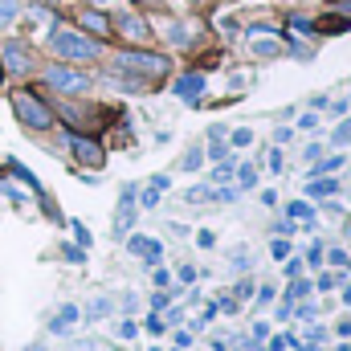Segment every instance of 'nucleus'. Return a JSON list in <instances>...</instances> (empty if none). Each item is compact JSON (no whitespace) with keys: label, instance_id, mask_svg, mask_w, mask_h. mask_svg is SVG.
Wrapping results in <instances>:
<instances>
[{"label":"nucleus","instance_id":"1","mask_svg":"<svg viewBox=\"0 0 351 351\" xmlns=\"http://www.w3.org/2000/svg\"><path fill=\"white\" fill-rule=\"evenodd\" d=\"M49 49L58 53V58H66V62H94L98 53H102V45L86 37L82 29H58L53 37H49Z\"/></svg>","mask_w":351,"mask_h":351},{"label":"nucleus","instance_id":"2","mask_svg":"<svg viewBox=\"0 0 351 351\" xmlns=\"http://www.w3.org/2000/svg\"><path fill=\"white\" fill-rule=\"evenodd\" d=\"M12 110H16V119H21L25 127H33V131H49V127H53L49 106H45L33 90H12Z\"/></svg>","mask_w":351,"mask_h":351},{"label":"nucleus","instance_id":"3","mask_svg":"<svg viewBox=\"0 0 351 351\" xmlns=\"http://www.w3.org/2000/svg\"><path fill=\"white\" fill-rule=\"evenodd\" d=\"M114 70H135L143 78H160V74H168V58L164 53H119Z\"/></svg>","mask_w":351,"mask_h":351},{"label":"nucleus","instance_id":"4","mask_svg":"<svg viewBox=\"0 0 351 351\" xmlns=\"http://www.w3.org/2000/svg\"><path fill=\"white\" fill-rule=\"evenodd\" d=\"M45 82L58 86L62 94H82V90H90V78L78 74V70H70V66H45Z\"/></svg>","mask_w":351,"mask_h":351},{"label":"nucleus","instance_id":"5","mask_svg":"<svg viewBox=\"0 0 351 351\" xmlns=\"http://www.w3.org/2000/svg\"><path fill=\"white\" fill-rule=\"evenodd\" d=\"M70 152H74V160H78V164H90V168H98V164L106 160L102 143H98V139H90V135H70Z\"/></svg>","mask_w":351,"mask_h":351},{"label":"nucleus","instance_id":"6","mask_svg":"<svg viewBox=\"0 0 351 351\" xmlns=\"http://www.w3.org/2000/svg\"><path fill=\"white\" fill-rule=\"evenodd\" d=\"M127 250H131L135 258H143L147 265H160V258H164V245H160L156 237H143V233H135V237L127 241Z\"/></svg>","mask_w":351,"mask_h":351},{"label":"nucleus","instance_id":"7","mask_svg":"<svg viewBox=\"0 0 351 351\" xmlns=\"http://www.w3.org/2000/svg\"><path fill=\"white\" fill-rule=\"evenodd\" d=\"M0 53H4V66H8L12 74H29V70H33V58H29V49H25L21 41H8Z\"/></svg>","mask_w":351,"mask_h":351},{"label":"nucleus","instance_id":"8","mask_svg":"<svg viewBox=\"0 0 351 351\" xmlns=\"http://www.w3.org/2000/svg\"><path fill=\"white\" fill-rule=\"evenodd\" d=\"M131 225H135V184L123 188V204H119V217H114V237H123Z\"/></svg>","mask_w":351,"mask_h":351},{"label":"nucleus","instance_id":"9","mask_svg":"<svg viewBox=\"0 0 351 351\" xmlns=\"http://www.w3.org/2000/svg\"><path fill=\"white\" fill-rule=\"evenodd\" d=\"M200 90H204V78H200V74H184V78H176V94L188 98V102H196Z\"/></svg>","mask_w":351,"mask_h":351},{"label":"nucleus","instance_id":"10","mask_svg":"<svg viewBox=\"0 0 351 351\" xmlns=\"http://www.w3.org/2000/svg\"><path fill=\"white\" fill-rule=\"evenodd\" d=\"M74 323H78V306H62V315H58V319H49V331H53V335H62V331H70Z\"/></svg>","mask_w":351,"mask_h":351},{"label":"nucleus","instance_id":"11","mask_svg":"<svg viewBox=\"0 0 351 351\" xmlns=\"http://www.w3.org/2000/svg\"><path fill=\"white\" fill-rule=\"evenodd\" d=\"M286 213H290V221H302V225H315V208H311L306 200H290V204H286Z\"/></svg>","mask_w":351,"mask_h":351},{"label":"nucleus","instance_id":"12","mask_svg":"<svg viewBox=\"0 0 351 351\" xmlns=\"http://www.w3.org/2000/svg\"><path fill=\"white\" fill-rule=\"evenodd\" d=\"M8 172L16 176V180H21V184H29V188H33V192H37V196H41V200H45V192H41V184H37V176L29 172V168H25V164H16V160H12V164H8Z\"/></svg>","mask_w":351,"mask_h":351},{"label":"nucleus","instance_id":"13","mask_svg":"<svg viewBox=\"0 0 351 351\" xmlns=\"http://www.w3.org/2000/svg\"><path fill=\"white\" fill-rule=\"evenodd\" d=\"M335 192H339V184H335V180H323V176L306 184V196H319V200H323V196H335Z\"/></svg>","mask_w":351,"mask_h":351},{"label":"nucleus","instance_id":"14","mask_svg":"<svg viewBox=\"0 0 351 351\" xmlns=\"http://www.w3.org/2000/svg\"><path fill=\"white\" fill-rule=\"evenodd\" d=\"M82 25H86L90 33H98V37H106V33H110V21H106L102 12H86V16H82Z\"/></svg>","mask_w":351,"mask_h":351},{"label":"nucleus","instance_id":"15","mask_svg":"<svg viewBox=\"0 0 351 351\" xmlns=\"http://www.w3.org/2000/svg\"><path fill=\"white\" fill-rule=\"evenodd\" d=\"M254 41H258V45H254V53H262V58H278V53H282V41H278V37H274V41L254 37Z\"/></svg>","mask_w":351,"mask_h":351},{"label":"nucleus","instance_id":"16","mask_svg":"<svg viewBox=\"0 0 351 351\" xmlns=\"http://www.w3.org/2000/svg\"><path fill=\"white\" fill-rule=\"evenodd\" d=\"M237 184H241V192H245V188H258V168H250V164H245V168H237Z\"/></svg>","mask_w":351,"mask_h":351},{"label":"nucleus","instance_id":"17","mask_svg":"<svg viewBox=\"0 0 351 351\" xmlns=\"http://www.w3.org/2000/svg\"><path fill=\"white\" fill-rule=\"evenodd\" d=\"M306 294H311V282H302V278H294V286L286 290V298H290V302H302Z\"/></svg>","mask_w":351,"mask_h":351},{"label":"nucleus","instance_id":"18","mask_svg":"<svg viewBox=\"0 0 351 351\" xmlns=\"http://www.w3.org/2000/svg\"><path fill=\"white\" fill-rule=\"evenodd\" d=\"M343 168V156H331V160H319L315 164V176H323V172H339Z\"/></svg>","mask_w":351,"mask_h":351},{"label":"nucleus","instance_id":"19","mask_svg":"<svg viewBox=\"0 0 351 351\" xmlns=\"http://www.w3.org/2000/svg\"><path fill=\"white\" fill-rule=\"evenodd\" d=\"M229 143H233V147H250V143H254V131H245V127H237V131L229 135Z\"/></svg>","mask_w":351,"mask_h":351},{"label":"nucleus","instance_id":"20","mask_svg":"<svg viewBox=\"0 0 351 351\" xmlns=\"http://www.w3.org/2000/svg\"><path fill=\"white\" fill-rule=\"evenodd\" d=\"M200 164H204V152H200V147H192V152L184 156V172H196Z\"/></svg>","mask_w":351,"mask_h":351},{"label":"nucleus","instance_id":"21","mask_svg":"<svg viewBox=\"0 0 351 351\" xmlns=\"http://www.w3.org/2000/svg\"><path fill=\"white\" fill-rule=\"evenodd\" d=\"M184 196H188L192 204H200V200H213V188H208V184H200V188H188Z\"/></svg>","mask_w":351,"mask_h":351},{"label":"nucleus","instance_id":"22","mask_svg":"<svg viewBox=\"0 0 351 351\" xmlns=\"http://www.w3.org/2000/svg\"><path fill=\"white\" fill-rule=\"evenodd\" d=\"M269 254H274V262H286V258H290V241H286V237H278V241L269 245Z\"/></svg>","mask_w":351,"mask_h":351},{"label":"nucleus","instance_id":"23","mask_svg":"<svg viewBox=\"0 0 351 351\" xmlns=\"http://www.w3.org/2000/svg\"><path fill=\"white\" fill-rule=\"evenodd\" d=\"M123 33H131V37H143V33H147V25H139L135 16H123Z\"/></svg>","mask_w":351,"mask_h":351},{"label":"nucleus","instance_id":"24","mask_svg":"<svg viewBox=\"0 0 351 351\" xmlns=\"http://www.w3.org/2000/svg\"><path fill=\"white\" fill-rule=\"evenodd\" d=\"M233 176V164H221V168H213V176H208V184H225Z\"/></svg>","mask_w":351,"mask_h":351},{"label":"nucleus","instance_id":"25","mask_svg":"<svg viewBox=\"0 0 351 351\" xmlns=\"http://www.w3.org/2000/svg\"><path fill=\"white\" fill-rule=\"evenodd\" d=\"M339 282H343V274H323V278H319L315 286H319V290H335Z\"/></svg>","mask_w":351,"mask_h":351},{"label":"nucleus","instance_id":"26","mask_svg":"<svg viewBox=\"0 0 351 351\" xmlns=\"http://www.w3.org/2000/svg\"><path fill=\"white\" fill-rule=\"evenodd\" d=\"M106 311H110V298H94L90 302V319H102Z\"/></svg>","mask_w":351,"mask_h":351},{"label":"nucleus","instance_id":"27","mask_svg":"<svg viewBox=\"0 0 351 351\" xmlns=\"http://www.w3.org/2000/svg\"><path fill=\"white\" fill-rule=\"evenodd\" d=\"M16 16V0H0V25H8Z\"/></svg>","mask_w":351,"mask_h":351},{"label":"nucleus","instance_id":"28","mask_svg":"<svg viewBox=\"0 0 351 351\" xmlns=\"http://www.w3.org/2000/svg\"><path fill=\"white\" fill-rule=\"evenodd\" d=\"M331 139H335V143H351V123H339V127H335V135H331Z\"/></svg>","mask_w":351,"mask_h":351},{"label":"nucleus","instance_id":"29","mask_svg":"<svg viewBox=\"0 0 351 351\" xmlns=\"http://www.w3.org/2000/svg\"><path fill=\"white\" fill-rule=\"evenodd\" d=\"M196 245H200V250H213V245H217V237H213L208 229H200V233H196Z\"/></svg>","mask_w":351,"mask_h":351},{"label":"nucleus","instance_id":"30","mask_svg":"<svg viewBox=\"0 0 351 351\" xmlns=\"http://www.w3.org/2000/svg\"><path fill=\"white\" fill-rule=\"evenodd\" d=\"M294 315H298V319H306V323H311V319H315V315H319V306H311V302H298V311H294Z\"/></svg>","mask_w":351,"mask_h":351},{"label":"nucleus","instance_id":"31","mask_svg":"<svg viewBox=\"0 0 351 351\" xmlns=\"http://www.w3.org/2000/svg\"><path fill=\"white\" fill-rule=\"evenodd\" d=\"M74 237H78V245H82V250L90 245V229H86V225H78V221H74Z\"/></svg>","mask_w":351,"mask_h":351},{"label":"nucleus","instance_id":"32","mask_svg":"<svg viewBox=\"0 0 351 351\" xmlns=\"http://www.w3.org/2000/svg\"><path fill=\"white\" fill-rule=\"evenodd\" d=\"M290 29H294V33H311V21H306V16H290Z\"/></svg>","mask_w":351,"mask_h":351},{"label":"nucleus","instance_id":"33","mask_svg":"<svg viewBox=\"0 0 351 351\" xmlns=\"http://www.w3.org/2000/svg\"><path fill=\"white\" fill-rule=\"evenodd\" d=\"M196 282V269L192 265H180V286H192Z\"/></svg>","mask_w":351,"mask_h":351},{"label":"nucleus","instance_id":"34","mask_svg":"<svg viewBox=\"0 0 351 351\" xmlns=\"http://www.w3.org/2000/svg\"><path fill=\"white\" fill-rule=\"evenodd\" d=\"M152 188H156V192H164V188H172V176H152Z\"/></svg>","mask_w":351,"mask_h":351},{"label":"nucleus","instance_id":"35","mask_svg":"<svg viewBox=\"0 0 351 351\" xmlns=\"http://www.w3.org/2000/svg\"><path fill=\"white\" fill-rule=\"evenodd\" d=\"M225 156H229V147H225V143H213V147H208V160H225Z\"/></svg>","mask_w":351,"mask_h":351},{"label":"nucleus","instance_id":"36","mask_svg":"<svg viewBox=\"0 0 351 351\" xmlns=\"http://www.w3.org/2000/svg\"><path fill=\"white\" fill-rule=\"evenodd\" d=\"M156 204H160V192H156V188H147V192H143V208H156Z\"/></svg>","mask_w":351,"mask_h":351},{"label":"nucleus","instance_id":"37","mask_svg":"<svg viewBox=\"0 0 351 351\" xmlns=\"http://www.w3.org/2000/svg\"><path fill=\"white\" fill-rule=\"evenodd\" d=\"M82 258H86V250H82V245H78V250H74V245H66V262H82Z\"/></svg>","mask_w":351,"mask_h":351},{"label":"nucleus","instance_id":"38","mask_svg":"<svg viewBox=\"0 0 351 351\" xmlns=\"http://www.w3.org/2000/svg\"><path fill=\"white\" fill-rule=\"evenodd\" d=\"M254 294V282H237V290H233V298H250Z\"/></svg>","mask_w":351,"mask_h":351},{"label":"nucleus","instance_id":"39","mask_svg":"<svg viewBox=\"0 0 351 351\" xmlns=\"http://www.w3.org/2000/svg\"><path fill=\"white\" fill-rule=\"evenodd\" d=\"M298 127H302V131H315V127H319V119H315V114H302V119H298Z\"/></svg>","mask_w":351,"mask_h":351},{"label":"nucleus","instance_id":"40","mask_svg":"<svg viewBox=\"0 0 351 351\" xmlns=\"http://www.w3.org/2000/svg\"><path fill=\"white\" fill-rule=\"evenodd\" d=\"M302 156H306V160H319V156H323V143H306V152H302Z\"/></svg>","mask_w":351,"mask_h":351},{"label":"nucleus","instance_id":"41","mask_svg":"<svg viewBox=\"0 0 351 351\" xmlns=\"http://www.w3.org/2000/svg\"><path fill=\"white\" fill-rule=\"evenodd\" d=\"M306 262H311V265H319V262H323V245H311V254H306Z\"/></svg>","mask_w":351,"mask_h":351},{"label":"nucleus","instance_id":"42","mask_svg":"<svg viewBox=\"0 0 351 351\" xmlns=\"http://www.w3.org/2000/svg\"><path fill=\"white\" fill-rule=\"evenodd\" d=\"M286 274H290V278H298V274H302V262H298V258H290V262H286Z\"/></svg>","mask_w":351,"mask_h":351},{"label":"nucleus","instance_id":"43","mask_svg":"<svg viewBox=\"0 0 351 351\" xmlns=\"http://www.w3.org/2000/svg\"><path fill=\"white\" fill-rule=\"evenodd\" d=\"M262 204H269V208L278 204V192H274V188H265V192H262Z\"/></svg>","mask_w":351,"mask_h":351},{"label":"nucleus","instance_id":"44","mask_svg":"<svg viewBox=\"0 0 351 351\" xmlns=\"http://www.w3.org/2000/svg\"><path fill=\"white\" fill-rule=\"evenodd\" d=\"M269 298H274V286H262V290H258V302H262V306H265Z\"/></svg>","mask_w":351,"mask_h":351},{"label":"nucleus","instance_id":"45","mask_svg":"<svg viewBox=\"0 0 351 351\" xmlns=\"http://www.w3.org/2000/svg\"><path fill=\"white\" fill-rule=\"evenodd\" d=\"M343 302H351V286H348V290H343Z\"/></svg>","mask_w":351,"mask_h":351},{"label":"nucleus","instance_id":"46","mask_svg":"<svg viewBox=\"0 0 351 351\" xmlns=\"http://www.w3.org/2000/svg\"><path fill=\"white\" fill-rule=\"evenodd\" d=\"M49 4H53V0H49Z\"/></svg>","mask_w":351,"mask_h":351}]
</instances>
